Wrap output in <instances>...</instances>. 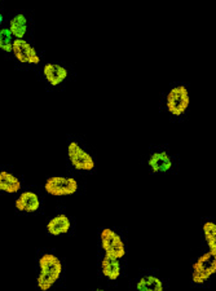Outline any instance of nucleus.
<instances>
[{"label":"nucleus","instance_id":"12","mask_svg":"<svg viewBox=\"0 0 216 291\" xmlns=\"http://www.w3.org/2000/svg\"><path fill=\"white\" fill-rule=\"evenodd\" d=\"M101 271L102 275L109 278V280H117L121 276V263H119V259L105 255V258L101 261Z\"/></svg>","mask_w":216,"mask_h":291},{"label":"nucleus","instance_id":"6","mask_svg":"<svg viewBox=\"0 0 216 291\" xmlns=\"http://www.w3.org/2000/svg\"><path fill=\"white\" fill-rule=\"evenodd\" d=\"M69 160H70L71 165L76 168V170L82 171H91L95 167V161L91 157L87 151H85L83 149L79 146L78 143L75 141H71L69 144Z\"/></svg>","mask_w":216,"mask_h":291},{"label":"nucleus","instance_id":"5","mask_svg":"<svg viewBox=\"0 0 216 291\" xmlns=\"http://www.w3.org/2000/svg\"><path fill=\"white\" fill-rule=\"evenodd\" d=\"M100 238H101V245L105 255H109V256L117 259H122L126 255V249H124V244L122 241L121 235L117 234L114 230H112L110 228H105V229H102Z\"/></svg>","mask_w":216,"mask_h":291},{"label":"nucleus","instance_id":"17","mask_svg":"<svg viewBox=\"0 0 216 291\" xmlns=\"http://www.w3.org/2000/svg\"><path fill=\"white\" fill-rule=\"evenodd\" d=\"M13 35L9 29H0V49L4 52H12Z\"/></svg>","mask_w":216,"mask_h":291},{"label":"nucleus","instance_id":"7","mask_svg":"<svg viewBox=\"0 0 216 291\" xmlns=\"http://www.w3.org/2000/svg\"><path fill=\"white\" fill-rule=\"evenodd\" d=\"M12 52L14 57L22 64H39L40 57L33 45L29 44L25 39H14L12 44Z\"/></svg>","mask_w":216,"mask_h":291},{"label":"nucleus","instance_id":"16","mask_svg":"<svg viewBox=\"0 0 216 291\" xmlns=\"http://www.w3.org/2000/svg\"><path fill=\"white\" fill-rule=\"evenodd\" d=\"M203 233L207 241L208 249L211 254L216 255V224L212 221H207L203 224Z\"/></svg>","mask_w":216,"mask_h":291},{"label":"nucleus","instance_id":"13","mask_svg":"<svg viewBox=\"0 0 216 291\" xmlns=\"http://www.w3.org/2000/svg\"><path fill=\"white\" fill-rule=\"evenodd\" d=\"M21 189V182L14 175L9 174L7 171L0 172V191L6 193H17Z\"/></svg>","mask_w":216,"mask_h":291},{"label":"nucleus","instance_id":"8","mask_svg":"<svg viewBox=\"0 0 216 291\" xmlns=\"http://www.w3.org/2000/svg\"><path fill=\"white\" fill-rule=\"evenodd\" d=\"M43 74L51 86H59L68 78V70L59 64H47L43 67Z\"/></svg>","mask_w":216,"mask_h":291},{"label":"nucleus","instance_id":"4","mask_svg":"<svg viewBox=\"0 0 216 291\" xmlns=\"http://www.w3.org/2000/svg\"><path fill=\"white\" fill-rule=\"evenodd\" d=\"M216 272V255L210 251L203 254L193 264V282L203 283Z\"/></svg>","mask_w":216,"mask_h":291},{"label":"nucleus","instance_id":"2","mask_svg":"<svg viewBox=\"0 0 216 291\" xmlns=\"http://www.w3.org/2000/svg\"><path fill=\"white\" fill-rule=\"evenodd\" d=\"M189 102H191L189 92L184 86H177V87L172 88L166 100L167 110L170 112V114L175 115V117H180L184 114L188 109Z\"/></svg>","mask_w":216,"mask_h":291},{"label":"nucleus","instance_id":"15","mask_svg":"<svg viewBox=\"0 0 216 291\" xmlns=\"http://www.w3.org/2000/svg\"><path fill=\"white\" fill-rule=\"evenodd\" d=\"M139 291H163L162 281L154 276H146L143 277L136 285Z\"/></svg>","mask_w":216,"mask_h":291},{"label":"nucleus","instance_id":"9","mask_svg":"<svg viewBox=\"0 0 216 291\" xmlns=\"http://www.w3.org/2000/svg\"><path fill=\"white\" fill-rule=\"evenodd\" d=\"M40 206L39 198L34 192H23L16 201V207L22 213H35Z\"/></svg>","mask_w":216,"mask_h":291},{"label":"nucleus","instance_id":"18","mask_svg":"<svg viewBox=\"0 0 216 291\" xmlns=\"http://www.w3.org/2000/svg\"><path fill=\"white\" fill-rule=\"evenodd\" d=\"M2 22H3V16L0 14V26H2Z\"/></svg>","mask_w":216,"mask_h":291},{"label":"nucleus","instance_id":"14","mask_svg":"<svg viewBox=\"0 0 216 291\" xmlns=\"http://www.w3.org/2000/svg\"><path fill=\"white\" fill-rule=\"evenodd\" d=\"M9 30H11L12 35L14 39H23L28 31V18L25 14H17L9 22Z\"/></svg>","mask_w":216,"mask_h":291},{"label":"nucleus","instance_id":"11","mask_svg":"<svg viewBox=\"0 0 216 291\" xmlns=\"http://www.w3.org/2000/svg\"><path fill=\"white\" fill-rule=\"evenodd\" d=\"M148 163L154 172H167L172 167L171 158L169 157V154L166 151L152 154V157H150Z\"/></svg>","mask_w":216,"mask_h":291},{"label":"nucleus","instance_id":"1","mask_svg":"<svg viewBox=\"0 0 216 291\" xmlns=\"http://www.w3.org/2000/svg\"><path fill=\"white\" fill-rule=\"evenodd\" d=\"M40 275L38 277V287L42 291H47L59 280L62 271L60 259L53 254H44L39 259Z\"/></svg>","mask_w":216,"mask_h":291},{"label":"nucleus","instance_id":"3","mask_svg":"<svg viewBox=\"0 0 216 291\" xmlns=\"http://www.w3.org/2000/svg\"><path fill=\"white\" fill-rule=\"evenodd\" d=\"M44 189L53 197L71 196L78 191V181L73 177L52 176L45 181Z\"/></svg>","mask_w":216,"mask_h":291},{"label":"nucleus","instance_id":"10","mask_svg":"<svg viewBox=\"0 0 216 291\" xmlns=\"http://www.w3.org/2000/svg\"><path fill=\"white\" fill-rule=\"evenodd\" d=\"M70 220L66 215L61 214V215H57L52 219L49 223L47 224V230L49 234L52 235H60L68 233L70 229Z\"/></svg>","mask_w":216,"mask_h":291}]
</instances>
